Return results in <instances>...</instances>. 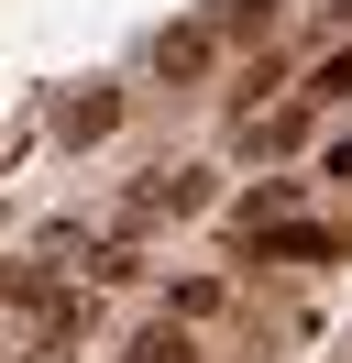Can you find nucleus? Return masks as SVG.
<instances>
[{
	"mask_svg": "<svg viewBox=\"0 0 352 363\" xmlns=\"http://www.w3.org/2000/svg\"><path fill=\"white\" fill-rule=\"evenodd\" d=\"M209 55H220V33H209V23H176L165 45H154V67H165V89H187V77H209Z\"/></svg>",
	"mask_w": 352,
	"mask_h": 363,
	"instance_id": "f257e3e1",
	"label": "nucleus"
},
{
	"mask_svg": "<svg viewBox=\"0 0 352 363\" xmlns=\"http://www.w3.org/2000/svg\"><path fill=\"white\" fill-rule=\"evenodd\" d=\"M198 199H209V177L187 165V177H154V187H132V220H187Z\"/></svg>",
	"mask_w": 352,
	"mask_h": 363,
	"instance_id": "f03ea898",
	"label": "nucleus"
},
{
	"mask_svg": "<svg viewBox=\"0 0 352 363\" xmlns=\"http://www.w3.org/2000/svg\"><path fill=\"white\" fill-rule=\"evenodd\" d=\"M55 297H66V286H55L44 264H0V308H33V319H44Z\"/></svg>",
	"mask_w": 352,
	"mask_h": 363,
	"instance_id": "7ed1b4c3",
	"label": "nucleus"
},
{
	"mask_svg": "<svg viewBox=\"0 0 352 363\" xmlns=\"http://www.w3.org/2000/svg\"><path fill=\"white\" fill-rule=\"evenodd\" d=\"M110 121H121V99H110V89H88V99H66V111H55V133H66V143H99Z\"/></svg>",
	"mask_w": 352,
	"mask_h": 363,
	"instance_id": "20e7f679",
	"label": "nucleus"
},
{
	"mask_svg": "<svg viewBox=\"0 0 352 363\" xmlns=\"http://www.w3.org/2000/svg\"><path fill=\"white\" fill-rule=\"evenodd\" d=\"M308 133V99H286V111H264V121H242V143H253V155H286V143Z\"/></svg>",
	"mask_w": 352,
	"mask_h": 363,
	"instance_id": "39448f33",
	"label": "nucleus"
},
{
	"mask_svg": "<svg viewBox=\"0 0 352 363\" xmlns=\"http://www.w3.org/2000/svg\"><path fill=\"white\" fill-rule=\"evenodd\" d=\"M132 363H198V330L187 319H154V330L132 341Z\"/></svg>",
	"mask_w": 352,
	"mask_h": 363,
	"instance_id": "423d86ee",
	"label": "nucleus"
},
{
	"mask_svg": "<svg viewBox=\"0 0 352 363\" xmlns=\"http://www.w3.org/2000/svg\"><path fill=\"white\" fill-rule=\"evenodd\" d=\"M220 308H231V297H220V275H187V286L165 297V319H187V330H198V319H220Z\"/></svg>",
	"mask_w": 352,
	"mask_h": 363,
	"instance_id": "0eeeda50",
	"label": "nucleus"
},
{
	"mask_svg": "<svg viewBox=\"0 0 352 363\" xmlns=\"http://www.w3.org/2000/svg\"><path fill=\"white\" fill-rule=\"evenodd\" d=\"M308 99H352V45H341V55H319V67H308Z\"/></svg>",
	"mask_w": 352,
	"mask_h": 363,
	"instance_id": "6e6552de",
	"label": "nucleus"
},
{
	"mask_svg": "<svg viewBox=\"0 0 352 363\" xmlns=\"http://www.w3.org/2000/svg\"><path fill=\"white\" fill-rule=\"evenodd\" d=\"M264 23H275V0H220V23H209V33H264Z\"/></svg>",
	"mask_w": 352,
	"mask_h": 363,
	"instance_id": "1a4fd4ad",
	"label": "nucleus"
}]
</instances>
